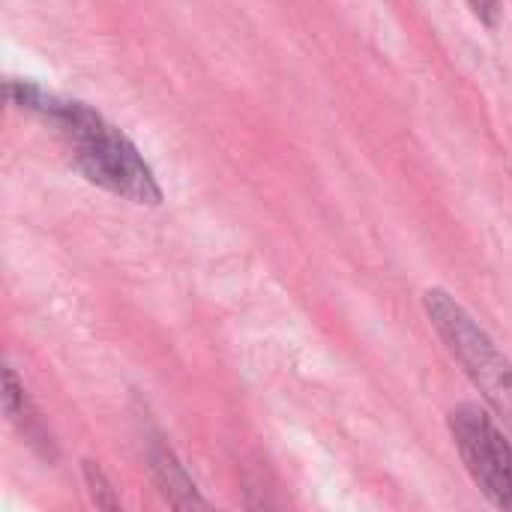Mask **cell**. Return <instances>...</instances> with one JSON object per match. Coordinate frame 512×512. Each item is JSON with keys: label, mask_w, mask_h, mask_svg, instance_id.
<instances>
[{"label": "cell", "mask_w": 512, "mask_h": 512, "mask_svg": "<svg viewBox=\"0 0 512 512\" xmlns=\"http://www.w3.org/2000/svg\"><path fill=\"white\" fill-rule=\"evenodd\" d=\"M147 468H150V477H153L159 495L174 510H207L210 507V501L198 492L195 480L186 474L177 453L159 435H153L147 441Z\"/></svg>", "instance_id": "4"}, {"label": "cell", "mask_w": 512, "mask_h": 512, "mask_svg": "<svg viewBox=\"0 0 512 512\" xmlns=\"http://www.w3.org/2000/svg\"><path fill=\"white\" fill-rule=\"evenodd\" d=\"M423 312L453 360L465 369L471 384L483 393L486 405L512 432V360L501 345L489 336V330L447 291L426 288Z\"/></svg>", "instance_id": "2"}, {"label": "cell", "mask_w": 512, "mask_h": 512, "mask_svg": "<svg viewBox=\"0 0 512 512\" xmlns=\"http://www.w3.org/2000/svg\"><path fill=\"white\" fill-rule=\"evenodd\" d=\"M3 90L12 108L39 117L45 126L57 132L75 171L87 183L138 207L162 204L165 192L144 153L120 126H114L93 105L57 96L24 78H9Z\"/></svg>", "instance_id": "1"}, {"label": "cell", "mask_w": 512, "mask_h": 512, "mask_svg": "<svg viewBox=\"0 0 512 512\" xmlns=\"http://www.w3.org/2000/svg\"><path fill=\"white\" fill-rule=\"evenodd\" d=\"M3 411L9 417V423L21 432V438L33 450H39L45 459H54V441H51V435H48L39 411L33 408V402H30V396H27V390L18 381V375H15L12 366L3 369Z\"/></svg>", "instance_id": "5"}, {"label": "cell", "mask_w": 512, "mask_h": 512, "mask_svg": "<svg viewBox=\"0 0 512 512\" xmlns=\"http://www.w3.org/2000/svg\"><path fill=\"white\" fill-rule=\"evenodd\" d=\"M81 474H84V483H87L90 501H93L99 510H120V498H117V492H114L111 480L105 477V471H102L96 462L84 459V462H81Z\"/></svg>", "instance_id": "6"}, {"label": "cell", "mask_w": 512, "mask_h": 512, "mask_svg": "<svg viewBox=\"0 0 512 512\" xmlns=\"http://www.w3.org/2000/svg\"><path fill=\"white\" fill-rule=\"evenodd\" d=\"M474 18L480 24H486L489 30H495L501 24V0H468Z\"/></svg>", "instance_id": "7"}, {"label": "cell", "mask_w": 512, "mask_h": 512, "mask_svg": "<svg viewBox=\"0 0 512 512\" xmlns=\"http://www.w3.org/2000/svg\"><path fill=\"white\" fill-rule=\"evenodd\" d=\"M447 426L483 498L498 510H512V444L495 414L477 402H462L450 411Z\"/></svg>", "instance_id": "3"}]
</instances>
